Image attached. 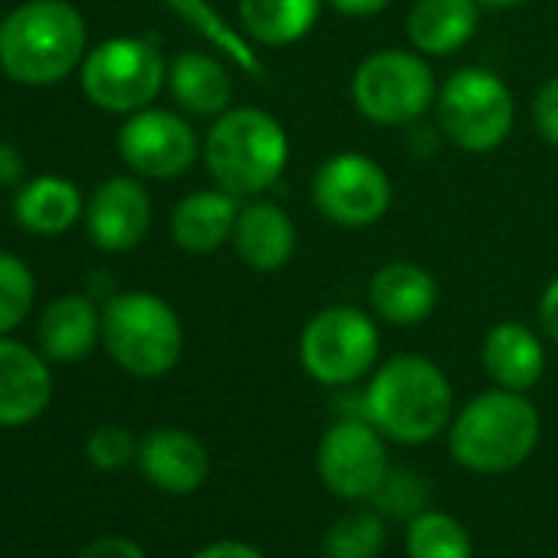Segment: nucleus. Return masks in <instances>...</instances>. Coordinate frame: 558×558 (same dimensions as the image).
<instances>
[{
    "mask_svg": "<svg viewBox=\"0 0 558 558\" xmlns=\"http://www.w3.org/2000/svg\"><path fill=\"white\" fill-rule=\"evenodd\" d=\"M99 342H102V310L83 293L57 296L37 316V349L47 355V362L57 365L83 362Z\"/></svg>",
    "mask_w": 558,
    "mask_h": 558,
    "instance_id": "17",
    "label": "nucleus"
},
{
    "mask_svg": "<svg viewBox=\"0 0 558 558\" xmlns=\"http://www.w3.org/2000/svg\"><path fill=\"white\" fill-rule=\"evenodd\" d=\"M168 8L184 21L191 24L220 57L233 60L243 73L250 76H266V66L259 63L256 50H253V40L243 34V31H233L207 0H168Z\"/></svg>",
    "mask_w": 558,
    "mask_h": 558,
    "instance_id": "25",
    "label": "nucleus"
},
{
    "mask_svg": "<svg viewBox=\"0 0 558 558\" xmlns=\"http://www.w3.org/2000/svg\"><path fill=\"white\" fill-rule=\"evenodd\" d=\"M207 174L233 197H263L290 165V135L256 106L227 109L201 145Z\"/></svg>",
    "mask_w": 558,
    "mask_h": 558,
    "instance_id": "4",
    "label": "nucleus"
},
{
    "mask_svg": "<svg viewBox=\"0 0 558 558\" xmlns=\"http://www.w3.org/2000/svg\"><path fill=\"white\" fill-rule=\"evenodd\" d=\"M538 323H542V332L548 336V342L558 345V276L548 279V287L542 290V300H538Z\"/></svg>",
    "mask_w": 558,
    "mask_h": 558,
    "instance_id": "35",
    "label": "nucleus"
},
{
    "mask_svg": "<svg viewBox=\"0 0 558 558\" xmlns=\"http://www.w3.org/2000/svg\"><path fill=\"white\" fill-rule=\"evenodd\" d=\"M138 457V440L122 424H102L86 437V460L99 473H116Z\"/></svg>",
    "mask_w": 558,
    "mask_h": 558,
    "instance_id": "29",
    "label": "nucleus"
},
{
    "mask_svg": "<svg viewBox=\"0 0 558 558\" xmlns=\"http://www.w3.org/2000/svg\"><path fill=\"white\" fill-rule=\"evenodd\" d=\"M388 545V522L378 509H352L326 532V558H378Z\"/></svg>",
    "mask_w": 558,
    "mask_h": 558,
    "instance_id": "27",
    "label": "nucleus"
},
{
    "mask_svg": "<svg viewBox=\"0 0 558 558\" xmlns=\"http://www.w3.org/2000/svg\"><path fill=\"white\" fill-rule=\"evenodd\" d=\"M378 512L398 515V519H414L417 512L427 509V483L411 473V470H391L385 486L375 496Z\"/></svg>",
    "mask_w": 558,
    "mask_h": 558,
    "instance_id": "30",
    "label": "nucleus"
},
{
    "mask_svg": "<svg viewBox=\"0 0 558 558\" xmlns=\"http://www.w3.org/2000/svg\"><path fill=\"white\" fill-rule=\"evenodd\" d=\"M116 148L119 158L129 165V171L148 181L181 178L194 168L201 155V142L191 122L181 112L155 109V106L125 116Z\"/></svg>",
    "mask_w": 558,
    "mask_h": 558,
    "instance_id": "12",
    "label": "nucleus"
},
{
    "mask_svg": "<svg viewBox=\"0 0 558 558\" xmlns=\"http://www.w3.org/2000/svg\"><path fill=\"white\" fill-rule=\"evenodd\" d=\"M395 201L388 171L365 151L329 155L313 178L316 210L345 230H362L378 223Z\"/></svg>",
    "mask_w": 558,
    "mask_h": 558,
    "instance_id": "10",
    "label": "nucleus"
},
{
    "mask_svg": "<svg viewBox=\"0 0 558 558\" xmlns=\"http://www.w3.org/2000/svg\"><path fill=\"white\" fill-rule=\"evenodd\" d=\"M86 233L102 253H132L151 230V197L142 178H106L86 201Z\"/></svg>",
    "mask_w": 558,
    "mask_h": 558,
    "instance_id": "13",
    "label": "nucleus"
},
{
    "mask_svg": "<svg viewBox=\"0 0 558 558\" xmlns=\"http://www.w3.org/2000/svg\"><path fill=\"white\" fill-rule=\"evenodd\" d=\"M102 349L132 378H165L184 355V326L155 293H116L102 306Z\"/></svg>",
    "mask_w": 558,
    "mask_h": 558,
    "instance_id": "5",
    "label": "nucleus"
},
{
    "mask_svg": "<svg viewBox=\"0 0 558 558\" xmlns=\"http://www.w3.org/2000/svg\"><path fill=\"white\" fill-rule=\"evenodd\" d=\"M76 558H148V551L129 535H99Z\"/></svg>",
    "mask_w": 558,
    "mask_h": 558,
    "instance_id": "32",
    "label": "nucleus"
},
{
    "mask_svg": "<svg viewBox=\"0 0 558 558\" xmlns=\"http://www.w3.org/2000/svg\"><path fill=\"white\" fill-rule=\"evenodd\" d=\"M37 306V276L24 256L0 250V336L21 329Z\"/></svg>",
    "mask_w": 558,
    "mask_h": 558,
    "instance_id": "28",
    "label": "nucleus"
},
{
    "mask_svg": "<svg viewBox=\"0 0 558 558\" xmlns=\"http://www.w3.org/2000/svg\"><path fill=\"white\" fill-rule=\"evenodd\" d=\"M11 210L14 220L34 236H63L83 220L86 201L76 181L63 174H40L17 187Z\"/></svg>",
    "mask_w": 558,
    "mask_h": 558,
    "instance_id": "19",
    "label": "nucleus"
},
{
    "mask_svg": "<svg viewBox=\"0 0 558 558\" xmlns=\"http://www.w3.org/2000/svg\"><path fill=\"white\" fill-rule=\"evenodd\" d=\"M53 401V375L37 345L0 336V427H27Z\"/></svg>",
    "mask_w": 558,
    "mask_h": 558,
    "instance_id": "14",
    "label": "nucleus"
},
{
    "mask_svg": "<svg viewBox=\"0 0 558 558\" xmlns=\"http://www.w3.org/2000/svg\"><path fill=\"white\" fill-rule=\"evenodd\" d=\"M80 86L96 109L132 116L148 109L168 86V60L155 37H112L86 53Z\"/></svg>",
    "mask_w": 558,
    "mask_h": 558,
    "instance_id": "6",
    "label": "nucleus"
},
{
    "mask_svg": "<svg viewBox=\"0 0 558 558\" xmlns=\"http://www.w3.org/2000/svg\"><path fill=\"white\" fill-rule=\"evenodd\" d=\"M408 558H473L466 525L440 509H424L408 519Z\"/></svg>",
    "mask_w": 558,
    "mask_h": 558,
    "instance_id": "26",
    "label": "nucleus"
},
{
    "mask_svg": "<svg viewBox=\"0 0 558 558\" xmlns=\"http://www.w3.org/2000/svg\"><path fill=\"white\" fill-rule=\"evenodd\" d=\"M532 122L545 145L558 148V76L545 80L532 99Z\"/></svg>",
    "mask_w": 558,
    "mask_h": 558,
    "instance_id": "31",
    "label": "nucleus"
},
{
    "mask_svg": "<svg viewBox=\"0 0 558 558\" xmlns=\"http://www.w3.org/2000/svg\"><path fill=\"white\" fill-rule=\"evenodd\" d=\"M434 112L440 135L470 155L496 151L515 125V99L509 86L483 66L457 70L437 89Z\"/></svg>",
    "mask_w": 558,
    "mask_h": 558,
    "instance_id": "7",
    "label": "nucleus"
},
{
    "mask_svg": "<svg viewBox=\"0 0 558 558\" xmlns=\"http://www.w3.org/2000/svg\"><path fill=\"white\" fill-rule=\"evenodd\" d=\"M362 414L388 440L417 447L440 437L453 421V388L440 365L424 355H395L375 368Z\"/></svg>",
    "mask_w": 558,
    "mask_h": 558,
    "instance_id": "2",
    "label": "nucleus"
},
{
    "mask_svg": "<svg viewBox=\"0 0 558 558\" xmlns=\"http://www.w3.org/2000/svg\"><path fill=\"white\" fill-rule=\"evenodd\" d=\"M437 80L417 50H375L352 76V102L362 119L401 129L421 122L437 102Z\"/></svg>",
    "mask_w": 558,
    "mask_h": 558,
    "instance_id": "8",
    "label": "nucleus"
},
{
    "mask_svg": "<svg viewBox=\"0 0 558 558\" xmlns=\"http://www.w3.org/2000/svg\"><path fill=\"white\" fill-rule=\"evenodd\" d=\"M240 197L227 194L223 187L214 191H191L184 194L168 220L171 240L184 253H214L233 236V223L240 214Z\"/></svg>",
    "mask_w": 558,
    "mask_h": 558,
    "instance_id": "20",
    "label": "nucleus"
},
{
    "mask_svg": "<svg viewBox=\"0 0 558 558\" xmlns=\"http://www.w3.org/2000/svg\"><path fill=\"white\" fill-rule=\"evenodd\" d=\"M368 300L381 323L411 329L427 323L430 313L437 310V283L424 266L395 259L372 276Z\"/></svg>",
    "mask_w": 558,
    "mask_h": 558,
    "instance_id": "18",
    "label": "nucleus"
},
{
    "mask_svg": "<svg viewBox=\"0 0 558 558\" xmlns=\"http://www.w3.org/2000/svg\"><path fill=\"white\" fill-rule=\"evenodd\" d=\"M381 336L375 319L359 306L319 310L300 336L303 372L326 388H349L375 372Z\"/></svg>",
    "mask_w": 558,
    "mask_h": 558,
    "instance_id": "9",
    "label": "nucleus"
},
{
    "mask_svg": "<svg viewBox=\"0 0 558 558\" xmlns=\"http://www.w3.org/2000/svg\"><path fill=\"white\" fill-rule=\"evenodd\" d=\"M168 93L187 116L217 119L233 102V76L220 57L184 50L168 63Z\"/></svg>",
    "mask_w": 558,
    "mask_h": 558,
    "instance_id": "21",
    "label": "nucleus"
},
{
    "mask_svg": "<svg viewBox=\"0 0 558 558\" xmlns=\"http://www.w3.org/2000/svg\"><path fill=\"white\" fill-rule=\"evenodd\" d=\"M296 243V223L279 204L266 197H250L240 207L230 246L253 272H279L293 259Z\"/></svg>",
    "mask_w": 558,
    "mask_h": 558,
    "instance_id": "16",
    "label": "nucleus"
},
{
    "mask_svg": "<svg viewBox=\"0 0 558 558\" xmlns=\"http://www.w3.org/2000/svg\"><path fill=\"white\" fill-rule=\"evenodd\" d=\"M476 4H480L483 11H512V8L525 4V0H476Z\"/></svg>",
    "mask_w": 558,
    "mask_h": 558,
    "instance_id": "37",
    "label": "nucleus"
},
{
    "mask_svg": "<svg viewBox=\"0 0 558 558\" xmlns=\"http://www.w3.org/2000/svg\"><path fill=\"white\" fill-rule=\"evenodd\" d=\"M27 181L24 151L11 142H0V187H21Z\"/></svg>",
    "mask_w": 558,
    "mask_h": 558,
    "instance_id": "33",
    "label": "nucleus"
},
{
    "mask_svg": "<svg viewBox=\"0 0 558 558\" xmlns=\"http://www.w3.org/2000/svg\"><path fill=\"white\" fill-rule=\"evenodd\" d=\"M542 421L525 391L489 388L470 398L450 421L453 460L480 476L519 470L538 447Z\"/></svg>",
    "mask_w": 558,
    "mask_h": 558,
    "instance_id": "3",
    "label": "nucleus"
},
{
    "mask_svg": "<svg viewBox=\"0 0 558 558\" xmlns=\"http://www.w3.org/2000/svg\"><path fill=\"white\" fill-rule=\"evenodd\" d=\"M483 368L496 388L532 391L545 375V349L522 323H499L483 339Z\"/></svg>",
    "mask_w": 558,
    "mask_h": 558,
    "instance_id": "23",
    "label": "nucleus"
},
{
    "mask_svg": "<svg viewBox=\"0 0 558 558\" xmlns=\"http://www.w3.org/2000/svg\"><path fill=\"white\" fill-rule=\"evenodd\" d=\"M326 0H240V27L253 44L293 47L313 34Z\"/></svg>",
    "mask_w": 558,
    "mask_h": 558,
    "instance_id": "24",
    "label": "nucleus"
},
{
    "mask_svg": "<svg viewBox=\"0 0 558 558\" xmlns=\"http://www.w3.org/2000/svg\"><path fill=\"white\" fill-rule=\"evenodd\" d=\"M316 470L332 496L349 502L375 499L391 473L385 434L365 417H339L319 440Z\"/></svg>",
    "mask_w": 558,
    "mask_h": 558,
    "instance_id": "11",
    "label": "nucleus"
},
{
    "mask_svg": "<svg viewBox=\"0 0 558 558\" xmlns=\"http://www.w3.org/2000/svg\"><path fill=\"white\" fill-rule=\"evenodd\" d=\"M86 53L89 27L70 0H27L0 21V73L17 86H60Z\"/></svg>",
    "mask_w": 558,
    "mask_h": 558,
    "instance_id": "1",
    "label": "nucleus"
},
{
    "mask_svg": "<svg viewBox=\"0 0 558 558\" xmlns=\"http://www.w3.org/2000/svg\"><path fill=\"white\" fill-rule=\"evenodd\" d=\"M142 476L168 493V496H191L210 476V453L207 447L181 427H155L138 440L135 457Z\"/></svg>",
    "mask_w": 558,
    "mask_h": 558,
    "instance_id": "15",
    "label": "nucleus"
},
{
    "mask_svg": "<svg viewBox=\"0 0 558 558\" xmlns=\"http://www.w3.org/2000/svg\"><path fill=\"white\" fill-rule=\"evenodd\" d=\"M476 0H417L408 14V40L424 57L460 53L480 27Z\"/></svg>",
    "mask_w": 558,
    "mask_h": 558,
    "instance_id": "22",
    "label": "nucleus"
},
{
    "mask_svg": "<svg viewBox=\"0 0 558 558\" xmlns=\"http://www.w3.org/2000/svg\"><path fill=\"white\" fill-rule=\"evenodd\" d=\"M326 4L342 17H378L391 8V0H326Z\"/></svg>",
    "mask_w": 558,
    "mask_h": 558,
    "instance_id": "36",
    "label": "nucleus"
},
{
    "mask_svg": "<svg viewBox=\"0 0 558 558\" xmlns=\"http://www.w3.org/2000/svg\"><path fill=\"white\" fill-rule=\"evenodd\" d=\"M191 558H266L256 545L250 542H240V538H220V542H210L204 545L201 551H194Z\"/></svg>",
    "mask_w": 558,
    "mask_h": 558,
    "instance_id": "34",
    "label": "nucleus"
}]
</instances>
